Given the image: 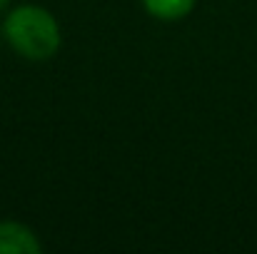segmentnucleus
Returning a JSON list of instances; mask_svg holds the SVG:
<instances>
[{
	"instance_id": "obj_4",
	"label": "nucleus",
	"mask_w": 257,
	"mask_h": 254,
	"mask_svg": "<svg viewBox=\"0 0 257 254\" xmlns=\"http://www.w3.org/2000/svg\"><path fill=\"white\" fill-rule=\"evenodd\" d=\"M8 3H10V0H0V10H3V8H5Z\"/></svg>"
},
{
	"instance_id": "obj_1",
	"label": "nucleus",
	"mask_w": 257,
	"mask_h": 254,
	"mask_svg": "<svg viewBox=\"0 0 257 254\" xmlns=\"http://www.w3.org/2000/svg\"><path fill=\"white\" fill-rule=\"evenodd\" d=\"M5 40L25 60H48L60 48L58 20L38 5L15 8L3 23Z\"/></svg>"
},
{
	"instance_id": "obj_3",
	"label": "nucleus",
	"mask_w": 257,
	"mask_h": 254,
	"mask_svg": "<svg viewBox=\"0 0 257 254\" xmlns=\"http://www.w3.org/2000/svg\"><path fill=\"white\" fill-rule=\"evenodd\" d=\"M143 3L148 13L160 20H180L195 8V0H143Z\"/></svg>"
},
{
	"instance_id": "obj_2",
	"label": "nucleus",
	"mask_w": 257,
	"mask_h": 254,
	"mask_svg": "<svg viewBox=\"0 0 257 254\" xmlns=\"http://www.w3.org/2000/svg\"><path fill=\"white\" fill-rule=\"evenodd\" d=\"M43 249L35 232L20 222H0V254H38Z\"/></svg>"
}]
</instances>
